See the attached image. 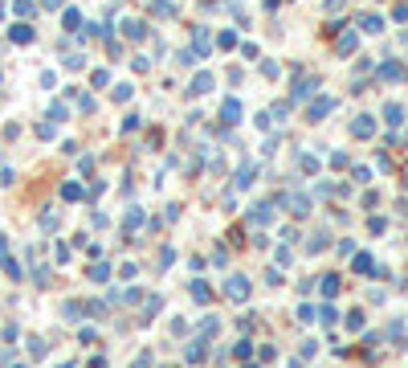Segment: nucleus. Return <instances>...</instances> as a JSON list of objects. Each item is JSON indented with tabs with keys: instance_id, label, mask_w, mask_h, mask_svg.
<instances>
[{
	"instance_id": "nucleus-1",
	"label": "nucleus",
	"mask_w": 408,
	"mask_h": 368,
	"mask_svg": "<svg viewBox=\"0 0 408 368\" xmlns=\"http://www.w3.org/2000/svg\"><path fill=\"white\" fill-rule=\"evenodd\" d=\"M225 291H229V299H237V303H245V299H249V283L241 279V274H233V279L225 283Z\"/></svg>"
},
{
	"instance_id": "nucleus-2",
	"label": "nucleus",
	"mask_w": 408,
	"mask_h": 368,
	"mask_svg": "<svg viewBox=\"0 0 408 368\" xmlns=\"http://www.w3.org/2000/svg\"><path fill=\"white\" fill-rule=\"evenodd\" d=\"M380 78H384V82H404V66H400V61H384V66H380Z\"/></svg>"
},
{
	"instance_id": "nucleus-3",
	"label": "nucleus",
	"mask_w": 408,
	"mask_h": 368,
	"mask_svg": "<svg viewBox=\"0 0 408 368\" xmlns=\"http://www.w3.org/2000/svg\"><path fill=\"white\" fill-rule=\"evenodd\" d=\"M351 131H355L359 139H363V135H371V131H375V119H371V115H359V119L351 123Z\"/></svg>"
},
{
	"instance_id": "nucleus-4",
	"label": "nucleus",
	"mask_w": 408,
	"mask_h": 368,
	"mask_svg": "<svg viewBox=\"0 0 408 368\" xmlns=\"http://www.w3.org/2000/svg\"><path fill=\"white\" fill-rule=\"evenodd\" d=\"M331 111H335V99H319V103H315V107H310L306 115H310V119H327Z\"/></svg>"
},
{
	"instance_id": "nucleus-5",
	"label": "nucleus",
	"mask_w": 408,
	"mask_h": 368,
	"mask_svg": "<svg viewBox=\"0 0 408 368\" xmlns=\"http://www.w3.org/2000/svg\"><path fill=\"white\" fill-rule=\"evenodd\" d=\"M384 119L392 123V127H400V123H404V107H396V103H388V107H384Z\"/></svg>"
},
{
	"instance_id": "nucleus-6",
	"label": "nucleus",
	"mask_w": 408,
	"mask_h": 368,
	"mask_svg": "<svg viewBox=\"0 0 408 368\" xmlns=\"http://www.w3.org/2000/svg\"><path fill=\"white\" fill-rule=\"evenodd\" d=\"M315 86H319V78H306V82H298V86H294V99H306V95H315Z\"/></svg>"
},
{
	"instance_id": "nucleus-7",
	"label": "nucleus",
	"mask_w": 408,
	"mask_h": 368,
	"mask_svg": "<svg viewBox=\"0 0 408 368\" xmlns=\"http://www.w3.org/2000/svg\"><path fill=\"white\" fill-rule=\"evenodd\" d=\"M225 119H229V123H237V119H241V103H237V99H229V103H225Z\"/></svg>"
},
{
	"instance_id": "nucleus-8",
	"label": "nucleus",
	"mask_w": 408,
	"mask_h": 368,
	"mask_svg": "<svg viewBox=\"0 0 408 368\" xmlns=\"http://www.w3.org/2000/svg\"><path fill=\"white\" fill-rule=\"evenodd\" d=\"M335 49H339L343 57H347V53L355 49V33H347V37H339V45H335Z\"/></svg>"
},
{
	"instance_id": "nucleus-9",
	"label": "nucleus",
	"mask_w": 408,
	"mask_h": 368,
	"mask_svg": "<svg viewBox=\"0 0 408 368\" xmlns=\"http://www.w3.org/2000/svg\"><path fill=\"white\" fill-rule=\"evenodd\" d=\"M355 270H359V274H371V270H375V262H371L367 254H359V258H355Z\"/></svg>"
},
{
	"instance_id": "nucleus-10",
	"label": "nucleus",
	"mask_w": 408,
	"mask_h": 368,
	"mask_svg": "<svg viewBox=\"0 0 408 368\" xmlns=\"http://www.w3.org/2000/svg\"><path fill=\"white\" fill-rule=\"evenodd\" d=\"M323 295H339V279H335V274H327V279H323Z\"/></svg>"
},
{
	"instance_id": "nucleus-11",
	"label": "nucleus",
	"mask_w": 408,
	"mask_h": 368,
	"mask_svg": "<svg viewBox=\"0 0 408 368\" xmlns=\"http://www.w3.org/2000/svg\"><path fill=\"white\" fill-rule=\"evenodd\" d=\"M13 41H33V29H25V25H17V29H13Z\"/></svg>"
},
{
	"instance_id": "nucleus-12",
	"label": "nucleus",
	"mask_w": 408,
	"mask_h": 368,
	"mask_svg": "<svg viewBox=\"0 0 408 368\" xmlns=\"http://www.w3.org/2000/svg\"><path fill=\"white\" fill-rule=\"evenodd\" d=\"M363 29H367V33H380L384 21H380V17H363Z\"/></svg>"
},
{
	"instance_id": "nucleus-13",
	"label": "nucleus",
	"mask_w": 408,
	"mask_h": 368,
	"mask_svg": "<svg viewBox=\"0 0 408 368\" xmlns=\"http://www.w3.org/2000/svg\"><path fill=\"white\" fill-rule=\"evenodd\" d=\"M208 86H212V78H208V74H200V78L192 82V90H196V95H204V90H208Z\"/></svg>"
},
{
	"instance_id": "nucleus-14",
	"label": "nucleus",
	"mask_w": 408,
	"mask_h": 368,
	"mask_svg": "<svg viewBox=\"0 0 408 368\" xmlns=\"http://www.w3.org/2000/svg\"><path fill=\"white\" fill-rule=\"evenodd\" d=\"M347 327L359 331V327H363V311H351V315H347Z\"/></svg>"
},
{
	"instance_id": "nucleus-15",
	"label": "nucleus",
	"mask_w": 408,
	"mask_h": 368,
	"mask_svg": "<svg viewBox=\"0 0 408 368\" xmlns=\"http://www.w3.org/2000/svg\"><path fill=\"white\" fill-rule=\"evenodd\" d=\"M269 217H274V213H269V205H257V213H253V221L261 225V221H269Z\"/></svg>"
},
{
	"instance_id": "nucleus-16",
	"label": "nucleus",
	"mask_w": 408,
	"mask_h": 368,
	"mask_svg": "<svg viewBox=\"0 0 408 368\" xmlns=\"http://www.w3.org/2000/svg\"><path fill=\"white\" fill-rule=\"evenodd\" d=\"M66 319H82V303H66Z\"/></svg>"
},
{
	"instance_id": "nucleus-17",
	"label": "nucleus",
	"mask_w": 408,
	"mask_h": 368,
	"mask_svg": "<svg viewBox=\"0 0 408 368\" xmlns=\"http://www.w3.org/2000/svg\"><path fill=\"white\" fill-rule=\"evenodd\" d=\"M319 319H323V323H335V319H339V311H335V307H323Z\"/></svg>"
},
{
	"instance_id": "nucleus-18",
	"label": "nucleus",
	"mask_w": 408,
	"mask_h": 368,
	"mask_svg": "<svg viewBox=\"0 0 408 368\" xmlns=\"http://www.w3.org/2000/svg\"><path fill=\"white\" fill-rule=\"evenodd\" d=\"M106 274H110V270H106V262H102V266H94V270H90V279H94V283H102Z\"/></svg>"
},
{
	"instance_id": "nucleus-19",
	"label": "nucleus",
	"mask_w": 408,
	"mask_h": 368,
	"mask_svg": "<svg viewBox=\"0 0 408 368\" xmlns=\"http://www.w3.org/2000/svg\"><path fill=\"white\" fill-rule=\"evenodd\" d=\"M17 13L21 17H33V0H17Z\"/></svg>"
},
{
	"instance_id": "nucleus-20",
	"label": "nucleus",
	"mask_w": 408,
	"mask_h": 368,
	"mask_svg": "<svg viewBox=\"0 0 408 368\" xmlns=\"http://www.w3.org/2000/svg\"><path fill=\"white\" fill-rule=\"evenodd\" d=\"M192 295H196L200 303H208V287H204V283H196V287H192Z\"/></svg>"
},
{
	"instance_id": "nucleus-21",
	"label": "nucleus",
	"mask_w": 408,
	"mask_h": 368,
	"mask_svg": "<svg viewBox=\"0 0 408 368\" xmlns=\"http://www.w3.org/2000/svg\"><path fill=\"white\" fill-rule=\"evenodd\" d=\"M131 368H151V356H139V360H135Z\"/></svg>"
}]
</instances>
